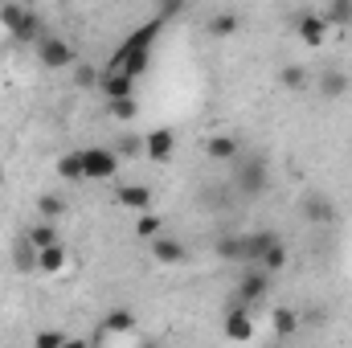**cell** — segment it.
<instances>
[{
    "instance_id": "603a6c76",
    "label": "cell",
    "mask_w": 352,
    "mask_h": 348,
    "mask_svg": "<svg viewBox=\"0 0 352 348\" xmlns=\"http://www.w3.org/2000/svg\"><path fill=\"white\" fill-rule=\"evenodd\" d=\"M54 168H58L62 180H87V173H82V148H78V152H62Z\"/></svg>"
},
{
    "instance_id": "d6a6232c",
    "label": "cell",
    "mask_w": 352,
    "mask_h": 348,
    "mask_svg": "<svg viewBox=\"0 0 352 348\" xmlns=\"http://www.w3.org/2000/svg\"><path fill=\"white\" fill-rule=\"evenodd\" d=\"M111 152H115V156H131V160H135V156H144V140H135V135H123V140H119Z\"/></svg>"
},
{
    "instance_id": "1f68e13d",
    "label": "cell",
    "mask_w": 352,
    "mask_h": 348,
    "mask_svg": "<svg viewBox=\"0 0 352 348\" xmlns=\"http://www.w3.org/2000/svg\"><path fill=\"white\" fill-rule=\"evenodd\" d=\"M62 345H66V332L62 328H41L33 336V348H62Z\"/></svg>"
},
{
    "instance_id": "5bb4252c",
    "label": "cell",
    "mask_w": 352,
    "mask_h": 348,
    "mask_svg": "<svg viewBox=\"0 0 352 348\" xmlns=\"http://www.w3.org/2000/svg\"><path fill=\"white\" fill-rule=\"evenodd\" d=\"M135 328H140V320H135L131 307H111V312L98 320V332H107V336H127V332H135Z\"/></svg>"
},
{
    "instance_id": "3957f363",
    "label": "cell",
    "mask_w": 352,
    "mask_h": 348,
    "mask_svg": "<svg viewBox=\"0 0 352 348\" xmlns=\"http://www.w3.org/2000/svg\"><path fill=\"white\" fill-rule=\"evenodd\" d=\"M0 25H4L21 45H37L41 33H45L41 17H37L33 8H25V4H4V8H0Z\"/></svg>"
},
{
    "instance_id": "30bf717a",
    "label": "cell",
    "mask_w": 352,
    "mask_h": 348,
    "mask_svg": "<svg viewBox=\"0 0 352 348\" xmlns=\"http://www.w3.org/2000/svg\"><path fill=\"white\" fill-rule=\"evenodd\" d=\"M299 213H303L311 226H332V221H336V209H332V201H328L324 193H303Z\"/></svg>"
},
{
    "instance_id": "ba28073f",
    "label": "cell",
    "mask_w": 352,
    "mask_h": 348,
    "mask_svg": "<svg viewBox=\"0 0 352 348\" xmlns=\"http://www.w3.org/2000/svg\"><path fill=\"white\" fill-rule=\"evenodd\" d=\"M221 328H226V340L246 345V340L254 336V316H250V307H238V303H234V307L226 312V324H221Z\"/></svg>"
},
{
    "instance_id": "8d00e7d4",
    "label": "cell",
    "mask_w": 352,
    "mask_h": 348,
    "mask_svg": "<svg viewBox=\"0 0 352 348\" xmlns=\"http://www.w3.org/2000/svg\"><path fill=\"white\" fill-rule=\"evenodd\" d=\"M0 184H4V164H0Z\"/></svg>"
},
{
    "instance_id": "5b68a950",
    "label": "cell",
    "mask_w": 352,
    "mask_h": 348,
    "mask_svg": "<svg viewBox=\"0 0 352 348\" xmlns=\"http://www.w3.org/2000/svg\"><path fill=\"white\" fill-rule=\"evenodd\" d=\"M266 291H270V274H266V270H258V266H242V274H238V287H234V299H238V307L263 303Z\"/></svg>"
},
{
    "instance_id": "8fae6325",
    "label": "cell",
    "mask_w": 352,
    "mask_h": 348,
    "mask_svg": "<svg viewBox=\"0 0 352 348\" xmlns=\"http://www.w3.org/2000/svg\"><path fill=\"white\" fill-rule=\"evenodd\" d=\"M152 259L160 262V266H184L188 262V246L180 238H173V234H164V238L152 242Z\"/></svg>"
},
{
    "instance_id": "4316f807",
    "label": "cell",
    "mask_w": 352,
    "mask_h": 348,
    "mask_svg": "<svg viewBox=\"0 0 352 348\" xmlns=\"http://www.w3.org/2000/svg\"><path fill=\"white\" fill-rule=\"evenodd\" d=\"M270 324H274L278 336H295V332H299V316H295L291 307H274V312H270Z\"/></svg>"
},
{
    "instance_id": "cb8c5ba5",
    "label": "cell",
    "mask_w": 352,
    "mask_h": 348,
    "mask_svg": "<svg viewBox=\"0 0 352 348\" xmlns=\"http://www.w3.org/2000/svg\"><path fill=\"white\" fill-rule=\"evenodd\" d=\"M238 29H242V17L238 12H213L209 17V33L213 37H234Z\"/></svg>"
},
{
    "instance_id": "52a82bcc",
    "label": "cell",
    "mask_w": 352,
    "mask_h": 348,
    "mask_svg": "<svg viewBox=\"0 0 352 348\" xmlns=\"http://www.w3.org/2000/svg\"><path fill=\"white\" fill-rule=\"evenodd\" d=\"M144 156H148L152 164H168L176 156V131L173 127H152V131L144 135Z\"/></svg>"
},
{
    "instance_id": "4fadbf2b",
    "label": "cell",
    "mask_w": 352,
    "mask_h": 348,
    "mask_svg": "<svg viewBox=\"0 0 352 348\" xmlns=\"http://www.w3.org/2000/svg\"><path fill=\"white\" fill-rule=\"evenodd\" d=\"M115 201L131 213H152V188L148 184H119L115 188Z\"/></svg>"
},
{
    "instance_id": "e0dca14e",
    "label": "cell",
    "mask_w": 352,
    "mask_h": 348,
    "mask_svg": "<svg viewBox=\"0 0 352 348\" xmlns=\"http://www.w3.org/2000/svg\"><path fill=\"white\" fill-rule=\"evenodd\" d=\"M21 238H25L33 250H50V246H58V226H50V221H33Z\"/></svg>"
},
{
    "instance_id": "277c9868",
    "label": "cell",
    "mask_w": 352,
    "mask_h": 348,
    "mask_svg": "<svg viewBox=\"0 0 352 348\" xmlns=\"http://www.w3.org/2000/svg\"><path fill=\"white\" fill-rule=\"evenodd\" d=\"M33 50H37V62H41L45 70H70V66H74V45H70L62 33H50V29H45Z\"/></svg>"
},
{
    "instance_id": "d4e9b609",
    "label": "cell",
    "mask_w": 352,
    "mask_h": 348,
    "mask_svg": "<svg viewBox=\"0 0 352 348\" xmlns=\"http://www.w3.org/2000/svg\"><path fill=\"white\" fill-rule=\"evenodd\" d=\"M135 238H144V242L164 238V217H160V213H140V221H135Z\"/></svg>"
},
{
    "instance_id": "7a4b0ae2",
    "label": "cell",
    "mask_w": 352,
    "mask_h": 348,
    "mask_svg": "<svg viewBox=\"0 0 352 348\" xmlns=\"http://www.w3.org/2000/svg\"><path fill=\"white\" fill-rule=\"evenodd\" d=\"M230 168H234L230 188H234L242 201H258V197L266 193V184H270V168H266L263 156H246V152H242V160H234Z\"/></svg>"
},
{
    "instance_id": "7402d4cb",
    "label": "cell",
    "mask_w": 352,
    "mask_h": 348,
    "mask_svg": "<svg viewBox=\"0 0 352 348\" xmlns=\"http://www.w3.org/2000/svg\"><path fill=\"white\" fill-rule=\"evenodd\" d=\"M213 254L221 262H242V230H238V234H221V238L213 242Z\"/></svg>"
},
{
    "instance_id": "7c38bea8",
    "label": "cell",
    "mask_w": 352,
    "mask_h": 348,
    "mask_svg": "<svg viewBox=\"0 0 352 348\" xmlns=\"http://www.w3.org/2000/svg\"><path fill=\"white\" fill-rule=\"evenodd\" d=\"M205 156L213 164H234V160H242V144L234 135H209L205 140Z\"/></svg>"
},
{
    "instance_id": "44dd1931",
    "label": "cell",
    "mask_w": 352,
    "mask_h": 348,
    "mask_svg": "<svg viewBox=\"0 0 352 348\" xmlns=\"http://www.w3.org/2000/svg\"><path fill=\"white\" fill-rule=\"evenodd\" d=\"M66 262H70V254H66L62 242L50 246V250H37V270L41 274H58V270H66Z\"/></svg>"
},
{
    "instance_id": "e575fe53",
    "label": "cell",
    "mask_w": 352,
    "mask_h": 348,
    "mask_svg": "<svg viewBox=\"0 0 352 348\" xmlns=\"http://www.w3.org/2000/svg\"><path fill=\"white\" fill-rule=\"evenodd\" d=\"M62 348H87V340H70V336H66V345Z\"/></svg>"
},
{
    "instance_id": "83f0119b",
    "label": "cell",
    "mask_w": 352,
    "mask_h": 348,
    "mask_svg": "<svg viewBox=\"0 0 352 348\" xmlns=\"http://www.w3.org/2000/svg\"><path fill=\"white\" fill-rule=\"evenodd\" d=\"M320 17H324V25H340L344 29V25H352V0H332Z\"/></svg>"
},
{
    "instance_id": "9c48e42d",
    "label": "cell",
    "mask_w": 352,
    "mask_h": 348,
    "mask_svg": "<svg viewBox=\"0 0 352 348\" xmlns=\"http://www.w3.org/2000/svg\"><path fill=\"white\" fill-rule=\"evenodd\" d=\"M278 238L270 234V230H250V234H242V266H263L266 250L274 246Z\"/></svg>"
},
{
    "instance_id": "484cf974",
    "label": "cell",
    "mask_w": 352,
    "mask_h": 348,
    "mask_svg": "<svg viewBox=\"0 0 352 348\" xmlns=\"http://www.w3.org/2000/svg\"><path fill=\"white\" fill-rule=\"evenodd\" d=\"M107 115L115 123H131V119H140V102L135 98H115V102H107Z\"/></svg>"
},
{
    "instance_id": "836d02e7",
    "label": "cell",
    "mask_w": 352,
    "mask_h": 348,
    "mask_svg": "<svg viewBox=\"0 0 352 348\" xmlns=\"http://www.w3.org/2000/svg\"><path fill=\"white\" fill-rule=\"evenodd\" d=\"M180 12H184V4H180V0H164V4H160V12H156V21L164 25L168 17H180Z\"/></svg>"
},
{
    "instance_id": "ffe728a7",
    "label": "cell",
    "mask_w": 352,
    "mask_h": 348,
    "mask_svg": "<svg viewBox=\"0 0 352 348\" xmlns=\"http://www.w3.org/2000/svg\"><path fill=\"white\" fill-rule=\"evenodd\" d=\"M62 213H66V197H58V193H41V197H37V217H41V221L58 226Z\"/></svg>"
},
{
    "instance_id": "2e32d148",
    "label": "cell",
    "mask_w": 352,
    "mask_h": 348,
    "mask_svg": "<svg viewBox=\"0 0 352 348\" xmlns=\"http://www.w3.org/2000/svg\"><path fill=\"white\" fill-rule=\"evenodd\" d=\"M349 94V74L344 70H336V66H328L324 74H320V98H344Z\"/></svg>"
},
{
    "instance_id": "f546056e",
    "label": "cell",
    "mask_w": 352,
    "mask_h": 348,
    "mask_svg": "<svg viewBox=\"0 0 352 348\" xmlns=\"http://www.w3.org/2000/svg\"><path fill=\"white\" fill-rule=\"evenodd\" d=\"M98 78H102V70H94L90 62H78V66H74V87L78 90H94Z\"/></svg>"
},
{
    "instance_id": "9a60e30c",
    "label": "cell",
    "mask_w": 352,
    "mask_h": 348,
    "mask_svg": "<svg viewBox=\"0 0 352 348\" xmlns=\"http://www.w3.org/2000/svg\"><path fill=\"white\" fill-rule=\"evenodd\" d=\"M98 90H102L107 102H115V98H135V78H127V74H107V70H102Z\"/></svg>"
},
{
    "instance_id": "d590c367",
    "label": "cell",
    "mask_w": 352,
    "mask_h": 348,
    "mask_svg": "<svg viewBox=\"0 0 352 348\" xmlns=\"http://www.w3.org/2000/svg\"><path fill=\"white\" fill-rule=\"evenodd\" d=\"M140 348H160V345H152V340H148V345H140Z\"/></svg>"
},
{
    "instance_id": "d6986e66",
    "label": "cell",
    "mask_w": 352,
    "mask_h": 348,
    "mask_svg": "<svg viewBox=\"0 0 352 348\" xmlns=\"http://www.w3.org/2000/svg\"><path fill=\"white\" fill-rule=\"evenodd\" d=\"M324 33H328V25H324L320 12H303V17H299V37H303L307 45H324Z\"/></svg>"
},
{
    "instance_id": "6da1fadb",
    "label": "cell",
    "mask_w": 352,
    "mask_h": 348,
    "mask_svg": "<svg viewBox=\"0 0 352 348\" xmlns=\"http://www.w3.org/2000/svg\"><path fill=\"white\" fill-rule=\"evenodd\" d=\"M160 29H164V25H160L156 17H152L148 25L131 29V37H127V41L107 58V66H102V70H107V74H127V78H135V83H140V78L148 74V66H152V50H156Z\"/></svg>"
},
{
    "instance_id": "ac0fdd59",
    "label": "cell",
    "mask_w": 352,
    "mask_h": 348,
    "mask_svg": "<svg viewBox=\"0 0 352 348\" xmlns=\"http://www.w3.org/2000/svg\"><path fill=\"white\" fill-rule=\"evenodd\" d=\"M278 83H283L287 90H295V94H299V90L311 87V70H307V66H299V62H287V66L278 70Z\"/></svg>"
},
{
    "instance_id": "4dcf8cb0",
    "label": "cell",
    "mask_w": 352,
    "mask_h": 348,
    "mask_svg": "<svg viewBox=\"0 0 352 348\" xmlns=\"http://www.w3.org/2000/svg\"><path fill=\"white\" fill-rule=\"evenodd\" d=\"M283 266H287V246H283V242H274V246L266 250V259H263V266H258V270L274 274V270H283Z\"/></svg>"
},
{
    "instance_id": "8992f818",
    "label": "cell",
    "mask_w": 352,
    "mask_h": 348,
    "mask_svg": "<svg viewBox=\"0 0 352 348\" xmlns=\"http://www.w3.org/2000/svg\"><path fill=\"white\" fill-rule=\"evenodd\" d=\"M82 173H87V180H115L119 156L111 148H82Z\"/></svg>"
},
{
    "instance_id": "f1b7e54d",
    "label": "cell",
    "mask_w": 352,
    "mask_h": 348,
    "mask_svg": "<svg viewBox=\"0 0 352 348\" xmlns=\"http://www.w3.org/2000/svg\"><path fill=\"white\" fill-rule=\"evenodd\" d=\"M12 266H16V270H25V274H29V270H37V250H33L25 238H21V242H16V250H12Z\"/></svg>"
}]
</instances>
